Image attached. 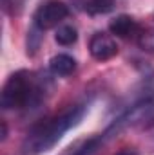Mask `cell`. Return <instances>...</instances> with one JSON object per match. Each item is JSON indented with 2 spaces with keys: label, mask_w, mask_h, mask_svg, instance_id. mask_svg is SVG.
I'll use <instances>...</instances> for the list:
<instances>
[{
  "label": "cell",
  "mask_w": 154,
  "mask_h": 155,
  "mask_svg": "<svg viewBox=\"0 0 154 155\" xmlns=\"http://www.w3.org/2000/svg\"><path fill=\"white\" fill-rule=\"evenodd\" d=\"M87 105H75L67 110H64L62 114L51 116L44 121H40L37 124L31 126V130L26 135L24 141V150L31 155L44 153L47 150H51L71 128H75L80 124V121L83 119L85 112H87Z\"/></svg>",
  "instance_id": "1"
},
{
  "label": "cell",
  "mask_w": 154,
  "mask_h": 155,
  "mask_svg": "<svg viewBox=\"0 0 154 155\" xmlns=\"http://www.w3.org/2000/svg\"><path fill=\"white\" fill-rule=\"evenodd\" d=\"M44 81L33 72L18 71L7 78L2 88L0 105L4 110H22L37 107L44 97Z\"/></svg>",
  "instance_id": "2"
},
{
  "label": "cell",
  "mask_w": 154,
  "mask_h": 155,
  "mask_svg": "<svg viewBox=\"0 0 154 155\" xmlns=\"http://www.w3.org/2000/svg\"><path fill=\"white\" fill-rule=\"evenodd\" d=\"M151 126H154V94L143 96L132 107H129L107 128V134L113 137L125 128H151Z\"/></svg>",
  "instance_id": "3"
},
{
  "label": "cell",
  "mask_w": 154,
  "mask_h": 155,
  "mask_svg": "<svg viewBox=\"0 0 154 155\" xmlns=\"http://www.w3.org/2000/svg\"><path fill=\"white\" fill-rule=\"evenodd\" d=\"M67 16H69V7L64 2L49 0L37 9L33 22H35V27L38 31H47V29L60 25Z\"/></svg>",
  "instance_id": "4"
},
{
  "label": "cell",
  "mask_w": 154,
  "mask_h": 155,
  "mask_svg": "<svg viewBox=\"0 0 154 155\" xmlns=\"http://www.w3.org/2000/svg\"><path fill=\"white\" fill-rule=\"evenodd\" d=\"M89 52L98 61H107L118 54V43L107 33H94L89 40Z\"/></svg>",
  "instance_id": "5"
},
{
  "label": "cell",
  "mask_w": 154,
  "mask_h": 155,
  "mask_svg": "<svg viewBox=\"0 0 154 155\" xmlns=\"http://www.w3.org/2000/svg\"><path fill=\"white\" fill-rule=\"evenodd\" d=\"M142 27H143V25H140V24H138L132 16H129V15H120V16H116L114 20L109 24V29H111L113 35H116L118 38L134 40V41L138 38Z\"/></svg>",
  "instance_id": "6"
},
{
  "label": "cell",
  "mask_w": 154,
  "mask_h": 155,
  "mask_svg": "<svg viewBox=\"0 0 154 155\" xmlns=\"http://www.w3.org/2000/svg\"><path fill=\"white\" fill-rule=\"evenodd\" d=\"M111 135L107 132L96 135V137H91V139H85V141H80L76 143L73 148H69L64 155H98V152L103 148V144L107 143Z\"/></svg>",
  "instance_id": "7"
},
{
  "label": "cell",
  "mask_w": 154,
  "mask_h": 155,
  "mask_svg": "<svg viewBox=\"0 0 154 155\" xmlns=\"http://www.w3.org/2000/svg\"><path fill=\"white\" fill-rule=\"evenodd\" d=\"M80 11L89 13V15H103L109 13L114 5V0H73Z\"/></svg>",
  "instance_id": "8"
},
{
  "label": "cell",
  "mask_w": 154,
  "mask_h": 155,
  "mask_svg": "<svg viewBox=\"0 0 154 155\" xmlns=\"http://www.w3.org/2000/svg\"><path fill=\"white\" fill-rule=\"evenodd\" d=\"M49 67L56 76H69L76 69V60L69 54H56L49 61Z\"/></svg>",
  "instance_id": "9"
},
{
  "label": "cell",
  "mask_w": 154,
  "mask_h": 155,
  "mask_svg": "<svg viewBox=\"0 0 154 155\" xmlns=\"http://www.w3.org/2000/svg\"><path fill=\"white\" fill-rule=\"evenodd\" d=\"M54 40H56L60 45H73L78 40V31L73 25H60V27L56 29Z\"/></svg>",
  "instance_id": "10"
},
{
  "label": "cell",
  "mask_w": 154,
  "mask_h": 155,
  "mask_svg": "<svg viewBox=\"0 0 154 155\" xmlns=\"http://www.w3.org/2000/svg\"><path fill=\"white\" fill-rule=\"evenodd\" d=\"M136 43L140 45V49H143L145 52H154V29L151 27H142Z\"/></svg>",
  "instance_id": "11"
},
{
  "label": "cell",
  "mask_w": 154,
  "mask_h": 155,
  "mask_svg": "<svg viewBox=\"0 0 154 155\" xmlns=\"http://www.w3.org/2000/svg\"><path fill=\"white\" fill-rule=\"evenodd\" d=\"M24 5V0H4V7L9 15H18Z\"/></svg>",
  "instance_id": "12"
},
{
  "label": "cell",
  "mask_w": 154,
  "mask_h": 155,
  "mask_svg": "<svg viewBox=\"0 0 154 155\" xmlns=\"http://www.w3.org/2000/svg\"><path fill=\"white\" fill-rule=\"evenodd\" d=\"M116 155H138V152L134 148H123L121 152H118Z\"/></svg>",
  "instance_id": "13"
}]
</instances>
